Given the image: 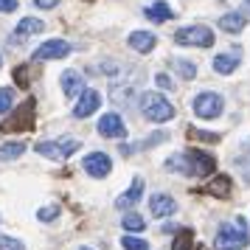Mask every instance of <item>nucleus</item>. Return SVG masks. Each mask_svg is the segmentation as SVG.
<instances>
[{"label": "nucleus", "mask_w": 250, "mask_h": 250, "mask_svg": "<svg viewBox=\"0 0 250 250\" xmlns=\"http://www.w3.org/2000/svg\"><path fill=\"white\" fill-rule=\"evenodd\" d=\"M99 104H102V93L87 87V90L79 93V102L73 107V115H76V118H87V115H93L99 110Z\"/></svg>", "instance_id": "nucleus-11"}, {"label": "nucleus", "mask_w": 250, "mask_h": 250, "mask_svg": "<svg viewBox=\"0 0 250 250\" xmlns=\"http://www.w3.org/2000/svg\"><path fill=\"white\" fill-rule=\"evenodd\" d=\"M121 225H124V230H129V233H138V230L146 228V219L141 214H124L121 216Z\"/></svg>", "instance_id": "nucleus-22"}, {"label": "nucleus", "mask_w": 250, "mask_h": 250, "mask_svg": "<svg viewBox=\"0 0 250 250\" xmlns=\"http://www.w3.org/2000/svg\"><path fill=\"white\" fill-rule=\"evenodd\" d=\"M149 211H152V216H169L177 211V203L169 194H152L149 197Z\"/></svg>", "instance_id": "nucleus-12"}, {"label": "nucleus", "mask_w": 250, "mask_h": 250, "mask_svg": "<svg viewBox=\"0 0 250 250\" xmlns=\"http://www.w3.org/2000/svg\"><path fill=\"white\" fill-rule=\"evenodd\" d=\"M242 12H245V14H250V0H245V6H242Z\"/></svg>", "instance_id": "nucleus-38"}, {"label": "nucleus", "mask_w": 250, "mask_h": 250, "mask_svg": "<svg viewBox=\"0 0 250 250\" xmlns=\"http://www.w3.org/2000/svg\"><path fill=\"white\" fill-rule=\"evenodd\" d=\"M126 42H129V48H135L138 54H149L152 48L158 45V37L152 34V31H132V34L126 37Z\"/></svg>", "instance_id": "nucleus-15"}, {"label": "nucleus", "mask_w": 250, "mask_h": 250, "mask_svg": "<svg viewBox=\"0 0 250 250\" xmlns=\"http://www.w3.org/2000/svg\"><path fill=\"white\" fill-rule=\"evenodd\" d=\"M82 144L76 138H59V141H40L34 146V152H40L42 158H51V160H65L70 158Z\"/></svg>", "instance_id": "nucleus-7"}, {"label": "nucleus", "mask_w": 250, "mask_h": 250, "mask_svg": "<svg viewBox=\"0 0 250 250\" xmlns=\"http://www.w3.org/2000/svg\"><path fill=\"white\" fill-rule=\"evenodd\" d=\"M59 82H62V93H65L68 99H76V96L84 90V79H82L79 70H65Z\"/></svg>", "instance_id": "nucleus-16"}, {"label": "nucleus", "mask_w": 250, "mask_h": 250, "mask_svg": "<svg viewBox=\"0 0 250 250\" xmlns=\"http://www.w3.org/2000/svg\"><path fill=\"white\" fill-rule=\"evenodd\" d=\"M197 250H203V248H197Z\"/></svg>", "instance_id": "nucleus-41"}, {"label": "nucleus", "mask_w": 250, "mask_h": 250, "mask_svg": "<svg viewBox=\"0 0 250 250\" xmlns=\"http://www.w3.org/2000/svg\"><path fill=\"white\" fill-rule=\"evenodd\" d=\"M160 141H166V132H155V135H149L146 141H144V146H146V149H152L155 144H160Z\"/></svg>", "instance_id": "nucleus-33"}, {"label": "nucleus", "mask_w": 250, "mask_h": 250, "mask_svg": "<svg viewBox=\"0 0 250 250\" xmlns=\"http://www.w3.org/2000/svg\"><path fill=\"white\" fill-rule=\"evenodd\" d=\"M146 17L152 20V23H166V20H171L174 14H171L169 3H163V0H160V3H155V6H149V9H146Z\"/></svg>", "instance_id": "nucleus-19"}, {"label": "nucleus", "mask_w": 250, "mask_h": 250, "mask_svg": "<svg viewBox=\"0 0 250 250\" xmlns=\"http://www.w3.org/2000/svg\"><path fill=\"white\" fill-rule=\"evenodd\" d=\"M82 169L87 171L90 177H107L113 171V160H110V155H104V152H90L87 158L82 160Z\"/></svg>", "instance_id": "nucleus-8"}, {"label": "nucleus", "mask_w": 250, "mask_h": 250, "mask_svg": "<svg viewBox=\"0 0 250 250\" xmlns=\"http://www.w3.org/2000/svg\"><path fill=\"white\" fill-rule=\"evenodd\" d=\"M0 65H3V57H0Z\"/></svg>", "instance_id": "nucleus-40"}, {"label": "nucleus", "mask_w": 250, "mask_h": 250, "mask_svg": "<svg viewBox=\"0 0 250 250\" xmlns=\"http://www.w3.org/2000/svg\"><path fill=\"white\" fill-rule=\"evenodd\" d=\"M191 110L197 118H203V121H214V118H219L222 115V110H225V102H222V96L219 93H197L191 102Z\"/></svg>", "instance_id": "nucleus-5"}, {"label": "nucleus", "mask_w": 250, "mask_h": 250, "mask_svg": "<svg viewBox=\"0 0 250 250\" xmlns=\"http://www.w3.org/2000/svg\"><path fill=\"white\" fill-rule=\"evenodd\" d=\"M248 245H250V230H248L245 216H236L233 222L219 225L216 239H214V248L216 250H245Z\"/></svg>", "instance_id": "nucleus-2"}, {"label": "nucleus", "mask_w": 250, "mask_h": 250, "mask_svg": "<svg viewBox=\"0 0 250 250\" xmlns=\"http://www.w3.org/2000/svg\"><path fill=\"white\" fill-rule=\"evenodd\" d=\"M14 79H17V84H20V87H28V79H25V68H17V70H14Z\"/></svg>", "instance_id": "nucleus-34"}, {"label": "nucleus", "mask_w": 250, "mask_h": 250, "mask_svg": "<svg viewBox=\"0 0 250 250\" xmlns=\"http://www.w3.org/2000/svg\"><path fill=\"white\" fill-rule=\"evenodd\" d=\"M245 12H230V14H222L219 17V28L222 31H228V34H239L242 28H245Z\"/></svg>", "instance_id": "nucleus-18"}, {"label": "nucleus", "mask_w": 250, "mask_h": 250, "mask_svg": "<svg viewBox=\"0 0 250 250\" xmlns=\"http://www.w3.org/2000/svg\"><path fill=\"white\" fill-rule=\"evenodd\" d=\"M171 68L177 70L183 79H194V76H197V65L188 62V59H171Z\"/></svg>", "instance_id": "nucleus-24"}, {"label": "nucleus", "mask_w": 250, "mask_h": 250, "mask_svg": "<svg viewBox=\"0 0 250 250\" xmlns=\"http://www.w3.org/2000/svg\"><path fill=\"white\" fill-rule=\"evenodd\" d=\"M34 115H37V102L34 96H28L23 104L14 107L9 118H3L0 129L3 132H28V129H34Z\"/></svg>", "instance_id": "nucleus-4"}, {"label": "nucleus", "mask_w": 250, "mask_h": 250, "mask_svg": "<svg viewBox=\"0 0 250 250\" xmlns=\"http://www.w3.org/2000/svg\"><path fill=\"white\" fill-rule=\"evenodd\" d=\"M57 216H59V205H45V208L37 211V219L40 222H54Z\"/></svg>", "instance_id": "nucleus-27"}, {"label": "nucleus", "mask_w": 250, "mask_h": 250, "mask_svg": "<svg viewBox=\"0 0 250 250\" xmlns=\"http://www.w3.org/2000/svg\"><path fill=\"white\" fill-rule=\"evenodd\" d=\"M96 129H99L102 138H124L126 135V124H124V118H121L118 113L102 115V121L96 124Z\"/></svg>", "instance_id": "nucleus-10"}, {"label": "nucleus", "mask_w": 250, "mask_h": 250, "mask_svg": "<svg viewBox=\"0 0 250 250\" xmlns=\"http://www.w3.org/2000/svg\"><path fill=\"white\" fill-rule=\"evenodd\" d=\"M230 186H233V180L228 174H214V180L205 186V194H214L219 200H225V197H230Z\"/></svg>", "instance_id": "nucleus-17"}, {"label": "nucleus", "mask_w": 250, "mask_h": 250, "mask_svg": "<svg viewBox=\"0 0 250 250\" xmlns=\"http://www.w3.org/2000/svg\"><path fill=\"white\" fill-rule=\"evenodd\" d=\"M45 25H42V20H37V17H25V20H20L17 23V28H14V34L17 37H25V34H40Z\"/></svg>", "instance_id": "nucleus-21"}, {"label": "nucleus", "mask_w": 250, "mask_h": 250, "mask_svg": "<svg viewBox=\"0 0 250 250\" xmlns=\"http://www.w3.org/2000/svg\"><path fill=\"white\" fill-rule=\"evenodd\" d=\"M186 135L197 138V141H211V144H216V141H219V135H216V132H203V129H194V126L186 132Z\"/></svg>", "instance_id": "nucleus-29"}, {"label": "nucleus", "mask_w": 250, "mask_h": 250, "mask_svg": "<svg viewBox=\"0 0 250 250\" xmlns=\"http://www.w3.org/2000/svg\"><path fill=\"white\" fill-rule=\"evenodd\" d=\"M191 242H194V230L191 228H183V230H177L171 250H191Z\"/></svg>", "instance_id": "nucleus-23"}, {"label": "nucleus", "mask_w": 250, "mask_h": 250, "mask_svg": "<svg viewBox=\"0 0 250 250\" xmlns=\"http://www.w3.org/2000/svg\"><path fill=\"white\" fill-rule=\"evenodd\" d=\"M141 197H144V180H141V177H135V180H132V186H129V188H126L118 200H115V208H118V211L132 208L135 203H141Z\"/></svg>", "instance_id": "nucleus-13"}, {"label": "nucleus", "mask_w": 250, "mask_h": 250, "mask_svg": "<svg viewBox=\"0 0 250 250\" xmlns=\"http://www.w3.org/2000/svg\"><path fill=\"white\" fill-rule=\"evenodd\" d=\"M23 152H25V144H23V141H9V144H0V160H3V163L17 160Z\"/></svg>", "instance_id": "nucleus-20"}, {"label": "nucleus", "mask_w": 250, "mask_h": 250, "mask_svg": "<svg viewBox=\"0 0 250 250\" xmlns=\"http://www.w3.org/2000/svg\"><path fill=\"white\" fill-rule=\"evenodd\" d=\"M57 3H59V0H34V6H37V9H54Z\"/></svg>", "instance_id": "nucleus-36"}, {"label": "nucleus", "mask_w": 250, "mask_h": 250, "mask_svg": "<svg viewBox=\"0 0 250 250\" xmlns=\"http://www.w3.org/2000/svg\"><path fill=\"white\" fill-rule=\"evenodd\" d=\"M17 9V0H0V12H14Z\"/></svg>", "instance_id": "nucleus-35"}, {"label": "nucleus", "mask_w": 250, "mask_h": 250, "mask_svg": "<svg viewBox=\"0 0 250 250\" xmlns=\"http://www.w3.org/2000/svg\"><path fill=\"white\" fill-rule=\"evenodd\" d=\"M79 250H90V248H79Z\"/></svg>", "instance_id": "nucleus-39"}, {"label": "nucleus", "mask_w": 250, "mask_h": 250, "mask_svg": "<svg viewBox=\"0 0 250 250\" xmlns=\"http://www.w3.org/2000/svg\"><path fill=\"white\" fill-rule=\"evenodd\" d=\"M141 113L146 115V121H152V124H166V121H171L177 115V110L169 104L166 96H160V93H144L141 96Z\"/></svg>", "instance_id": "nucleus-3"}, {"label": "nucleus", "mask_w": 250, "mask_h": 250, "mask_svg": "<svg viewBox=\"0 0 250 250\" xmlns=\"http://www.w3.org/2000/svg\"><path fill=\"white\" fill-rule=\"evenodd\" d=\"M166 169L177 171V174H194V177H208L216 171V160L214 155H208L203 149H186L180 155H171L166 160Z\"/></svg>", "instance_id": "nucleus-1"}, {"label": "nucleus", "mask_w": 250, "mask_h": 250, "mask_svg": "<svg viewBox=\"0 0 250 250\" xmlns=\"http://www.w3.org/2000/svg\"><path fill=\"white\" fill-rule=\"evenodd\" d=\"M12 104H14V90L12 87H0V115L9 113Z\"/></svg>", "instance_id": "nucleus-26"}, {"label": "nucleus", "mask_w": 250, "mask_h": 250, "mask_svg": "<svg viewBox=\"0 0 250 250\" xmlns=\"http://www.w3.org/2000/svg\"><path fill=\"white\" fill-rule=\"evenodd\" d=\"M121 248L124 250H149V242L141 239V236H135V233H129V236L121 239Z\"/></svg>", "instance_id": "nucleus-25"}, {"label": "nucleus", "mask_w": 250, "mask_h": 250, "mask_svg": "<svg viewBox=\"0 0 250 250\" xmlns=\"http://www.w3.org/2000/svg\"><path fill=\"white\" fill-rule=\"evenodd\" d=\"M0 250H25V248H23V242H20V239L0 233Z\"/></svg>", "instance_id": "nucleus-28"}, {"label": "nucleus", "mask_w": 250, "mask_h": 250, "mask_svg": "<svg viewBox=\"0 0 250 250\" xmlns=\"http://www.w3.org/2000/svg\"><path fill=\"white\" fill-rule=\"evenodd\" d=\"M239 48H233V51H228V54H219V57L211 59V68L216 70V73H222V76H228V73H233L239 65Z\"/></svg>", "instance_id": "nucleus-14"}, {"label": "nucleus", "mask_w": 250, "mask_h": 250, "mask_svg": "<svg viewBox=\"0 0 250 250\" xmlns=\"http://www.w3.org/2000/svg\"><path fill=\"white\" fill-rule=\"evenodd\" d=\"M129 99H132V87H118V84L113 87V102H115V104L129 102Z\"/></svg>", "instance_id": "nucleus-30"}, {"label": "nucleus", "mask_w": 250, "mask_h": 250, "mask_svg": "<svg viewBox=\"0 0 250 250\" xmlns=\"http://www.w3.org/2000/svg\"><path fill=\"white\" fill-rule=\"evenodd\" d=\"M155 82H158L160 90H171V87H174V84H171V79L166 76V73H158V76H155Z\"/></svg>", "instance_id": "nucleus-32"}, {"label": "nucleus", "mask_w": 250, "mask_h": 250, "mask_svg": "<svg viewBox=\"0 0 250 250\" xmlns=\"http://www.w3.org/2000/svg\"><path fill=\"white\" fill-rule=\"evenodd\" d=\"M102 70H104V73H115V70H118V68H115L113 62H107V65H102Z\"/></svg>", "instance_id": "nucleus-37"}, {"label": "nucleus", "mask_w": 250, "mask_h": 250, "mask_svg": "<svg viewBox=\"0 0 250 250\" xmlns=\"http://www.w3.org/2000/svg\"><path fill=\"white\" fill-rule=\"evenodd\" d=\"M70 54V45L65 40H48L34 51V62H48V59H62Z\"/></svg>", "instance_id": "nucleus-9"}, {"label": "nucleus", "mask_w": 250, "mask_h": 250, "mask_svg": "<svg viewBox=\"0 0 250 250\" xmlns=\"http://www.w3.org/2000/svg\"><path fill=\"white\" fill-rule=\"evenodd\" d=\"M214 31L208 25H186L174 31V42L177 45H197V48H211L214 45Z\"/></svg>", "instance_id": "nucleus-6"}, {"label": "nucleus", "mask_w": 250, "mask_h": 250, "mask_svg": "<svg viewBox=\"0 0 250 250\" xmlns=\"http://www.w3.org/2000/svg\"><path fill=\"white\" fill-rule=\"evenodd\" d=\"M236 166L242 169V174H245V180L250 183V152L245 155V158H239V160H236Z\"/></svg>", "instance_id": "nucleus-31"}]
</instances>
